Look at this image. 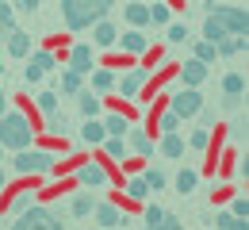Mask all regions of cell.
I'll list each match as a JSON object with an SVG mask.
<instances>
[{
	"instance_id": "obj_13",
	"label": "cell",
	"mask_w": 249,
	"mask_h": 230,
	"mask_svg": "<svg viewBox=\"0 0 249 230\" xmlns=\"http://www.w3.org/2000/svg\"><path fill=\"white\" fill-rule=\"evenodd\" d=\"M242 50H246V35H226V38H218V42H215L218 58H238Z\"/></svg>"
},
{
	"instance_id": "obj_9",
	"label": "cell",
	"mask_w": 249,
	"mask_h": 230,
	"mask_svg": "<svg viewBox=\"0 0 249 230\" xmlns=\"http://www.w3.org/2000/svg\"><path fill=\"white\" fill-rule=\"evenodd\" d=\"M115 88H119V96H126V100L142 96V88H146V73H142V69H126L123 77H115Z\"/></svg>"
},
{
	"instance_id": "obj_11",
	"label": "cell",
	"mask_w": 249,
	"mask_h": 230,
	"mask_svg": "<svg viewBox=\"0 0 249 230\" xmlns=\"http://www.w3.org/2000/svg\"><path fill=\"white\" fill-rule=\"evenodd\" d=\"M65 69H73V73H92V46L89 42H77L73 50H69V62H65Z\"/></svg>"
},
{
	"instance_id": "obj_23",
	"label": "cell",
	"mask_w": 249,
	"mask_h": 230,
	"mask_svg": "<svg viewBox=\"0 0 249 230\" xmlns=\"http://www.w3.org/2000/svg\"><path fill=\"white\" fill-rule=\"evenodd\" d=\"M81 138H85V142H92V146H100V142L107 138V131H104V119H85Z\"/></svg>"
},
{
	"instance_id": "obj_28",
	"label": "cell",
	"mask_w": 249,
	"mask_h": 230,
	"mask_svg": "<svg viewBox=\"0 0 249 230\" xmlns=\"http://www.w3.org/2000/svg\"><path fill=\"white\" fill-rule=\"evenodd\" d=\"M100 146H104V150H107L111 158H119V161H123V158H130V154H126V138H111V134H107V138H104Z\"/></svg>"
},
{
	"instance_id": "obj_15",
	"label": "cell",
	"mask_w": 249,
	"mask_h": 230,
	"mask_svg": "<svg viewBox=\"0 0 249 230\" xmlns=\"http://www.w3.org/2000/svg\"><path fill=\"white\" fill-rule=\"evenodd\" d=\"M4 46H8L12 58H27V54H31V31H12Z\"/></svg>"
},
{
	"instance_id": "obj_1",
	"label": "cell",
	"mask_w": 249,
	"mask_h": 230,
	"mask_svg": "<svg viewBox=\"0 0 249 230\" xmlns=\"http://www.w3.org/2000/svg\"><path fill=\"white\" fill-rule=\"evenodd\" d=\"M115 0H62V19L69 31H85L100 19H107Z\"/></svg>"
},
{
	"instance_id": "obj_30",
	"label": "cell",
	"mask_w": 249,
	"mask_h": 230,
	"mask_svg": "<svg viewBox=\"0 0 249 230\" xmlns=\"http://www.w3.org/2000/svg\"><path fill=\"white\" fill-rule=\"evenodd\" d=\"M180 123H184V119H180V115H173V111H165V115L157 119L161 134H177V131H180Z\"/></svg>"
},
{
	"instance_id": "obj_44",
	"label": "cell",
	"mask_w": 249,
	"mask_h": 230,
	"mask_svg": "<svg viewBox=\"0 0 249 230\" xmlns=\"http://www.w3.org/2000/svg\"><path fill=\"white\" fill-rule=\"evenodd\" d=\"M38 4H42V0H19V8H23L27 16H35V12H38Z\"/></svg>"
},
{
	"instance_id": "obj_47",
	"label": "cell",
	"mask_w": 249,
	"mask_h": 230,
	"mask_svg": "<svg viewBox=\"0 0 249 230\" xmlns=\"http://www.w3.org/2000/svg\"><path fill=\"white\" fill-rule=\"evenodd\" d=\"M230 230H249V227H246V219H234V223H230Z\"/></svg>"
},
{
	"instance_id": "obj_33",
	"label": "cell",
	"mask_w": 249,
	"mask_h": 230,
	"mask_svg": "<svg viewBox=\"0 0 249 230\" xmlns=\"http://www.w3.org/2000/svg\"><path fill=\"white\" fill-rule=\"evenodd\" d=\"M38 107H42L46 115H54V111H58V92H38Z\"/></svg>"
},
{
	"instance_id": "obj_20",
	"label": "cell",
	"mask_w": 249,
	"mask_h": 230,
	"mask_svg": "<svg viewBox=\"0 0 249 230\" xmlns=\"http://www.w3.org/2000/svg\"><path fill=\"white\" fill-rule=\"evenodd\" d=\"M126 146H130L134 154L154 158V142H150V134H146V131H126Z\"/></svg>"
},
{
	"instance_id": "obj_16",
	"label": "cell",
	"mask_w": 249,
	"mask_h": 230,
	"mask_svg": "<svg viewBox=\"0 0 249 230\" xmlns=\"http://www.w3.org/2000/svg\"><path fill=\"white\" fill-rule=\"evenodd\" d=\"M115 42H123V54H146V50H150V42H146L142 31H123Z\"/></svg>"
},
{
	"instance_id": "obj_34",
	"label": "cell",
	"mask_w": 249,
	"mask_h": 230,
	"mask_svg": "<svg viewBox=\"0 0 249 230\" xmlns=\"http://www.w3.org/2000/svg\"><path fill=\"white\" fill-rule=\"evenodd\" d=\"M142 180H146V184H150V188H165V173H161V169H146V173H142Z\"/></svg>"
},
{
	"instance_id": "obj_45",
	"label": "cell",
	"mask_w": 249,
	"mask_h": 230,
	"mask_svg": "<svg viewBox=\"0 0 249 230\" xmlns=\"http://www.w3.org/2000/svg\"><path fill=\"white\" fill-rule=\"evenodd\" d=\"M16 31V23H4V19H0V42H8V35Z\"/></svg>"
},
{
	"instance_id": "obj_49",
	"label": "cell",
	"mask_w": 249,
	"mask_h": 230,
	"mask_svg": "<svg viewBox=\"0 0 249 230\" xmlns=\"http://www.w3.org/2000/svg\"><path fill=\"white\" fill-rule=\"evenodd\" d=\"M0 150H4V146H0Z\"/></svg>"
},
{
	"instance_id": "obj_10",
	"label": "cell",
	"mask_w": 249,
	"mask_h": 230,
	"mask_svg": "<svg viewBox=\"0 0 249 230\" xmlns=\"http://www.w3.org/2000/svg\"><path fill=\"white\" fill-rule=\"evenodd\" d=\"M203 81H207V62L188 58L184 66H180V85H184V88H199Z\"/></svg>"
},
{
	"instance_id": "obj_41",
	"label": "cell",
	"mask_w": 249,
	"mask_h": 230,
	"mask_svg": "<svg viewBox=\"0 0 249 230\" xmlns=\"http://www.w3.org/2000/svg\"><path fill=\"white\" fill-rule=\"evenodd\" d=\"M188 146H192V150H207V131H192Z\"/></svg>"
},
{
	"instance_id": "obj_21",
	"label": "cell",
	"mask_w": 249,
	"mask_h": 230,
	"mask_svg": "<svg viewBox=\"0 0 249 230\" xmlns=\"http://www.w3.org/2000/svg\"><path fill=\"white\" fill-rule=\"evenodd\" d=\"M196 184H199V173H196V169H180V173H177V180H173V188H177L180 196H192V192H196Z\"/></svg>"
},
{
	"instance_id": "obj_14",
	"label": "cell",
	"mask_w": 249,
	"mask_h": 230,
	"mask_svg": "<svg viewBox=\"0 0 249 230\" xmlns=\"http://www.w3.org/2000/svg\"><path fill=\"white\" fill-rule=\"evenodd\" d=\"M115 38H119V27H115L111 19L92 23V42H96V46H115Z\"/></svg>"
},
{
	"instance_id": "obj_26",
	"label": "cell",
	"mask_w": 249,
	"mask_h": 230,
	"mask_svg": "<svg viewBox=\"0 0 249 230\" xmlns=\"http://www.w3.org/2000/svg\"><path fill=\"white\" fill-rule=\"evenodd\" d=\"M218 38H226V31H222V23H218L215 16L207 12V19H203V42H218Z\"/></svg>"
},
{
	"instance_id": "obj_17",
	"label": "cell",
	"mask_w": 249,
	"mask_h": 230,
	"mask_svg": "<svg viewBox=\"0 0 249 230\" xmlns=\"http://www.w3.org/2000/svg\"><path fill=\"white\" fill-rule=\"evenodd\" d=\"M123 16H126V23H130V27H150V4H138V0H130Z\"/></svg>"
},
{
	"instance_id": "obj_2",
	"label": "cell",
	"mask_w": 249,
	"mask_h": 230,
	"mask_svg": "<svg viewBox=\"0 0 249 230\" xmlns=\"http://www.w3.org/2000/svg\"><path fill=\"white\" fill-rule=\"evenodd\" d=\"M31 138H35V131L23 111H4L0 115V146L4 150H27Z\"/></svg>"
},
{
	"instance_id": "obj_19",
	"label": "cell",
	"mask_w": 249,
	"mask_h": 230,
	"mask_svg": "<svg viewBox=\"0 0 249 230\" xmlns=\"http://www.w3.org/2000/svg\"><path fill=\"white\" fill-rule=\"evenodd\" d=\"M104 131L111 134V138H126L130 119H126V115H119V111H111V115H104Z\"/></svg>"
},
{
	"instance_id": "obj_3",
	"label": "cell",
	"mask_w": 249,
	"mask_h": 230,
	"mask_svg": "<svg viewBox=\"0 0 249 230\" xmlns=\"http://www.w3.org/2000/svg\"><path fill=\"white\" fill-rule=\"evenodd\" d=\"M8 230H65V227H62V219H54L46 207H35L31 203V207H23V211L16 215V223Z\"/></svg>"
},
{
	"instance_id": "obj_24",
	"label": "cell",
	"mask_w": 249,
	"mask_h": 230,
	"mask_svg": "<svg viewBox=\"0 0 249 230\" xmlns=\"http://www.w3.org/2000/svg\"><path fill=\"white\" fill-rule=\"evenodd\" d=\"M184 154V138L180 134H161V158H180Z\"/></svg>"
},
{
	"instance_id": "obj_37",
	"label": "cell",
	"mask_w": 249,
	"mask_h": 230,
	"mask_svg": "<svg viewBox=\"0 0 249 230\" xmlns=\"http://www.w3.org/2000/svg\"><path fill=\"white\" fill-rule=\"evenodd\" d=\"M230 215H234V219H246V215H249V199L238 196L234 203H230Z\"/></svg>"
},
{
	"instance_id": "obj_25",
	"label": "cell",
	"mask_w": 249,
	"mask_h": 230,
	"mask_svg": "<svg viewBox=\"0 0 249 230\" xmlns=\"http://www.w3.org/2000/svg\"><path fill=\"white\" fill-rule=\"evenodd\" d=\"M92 88L96 92H111L115 88V73L111 69H92Z\"/></svg>"
},
{
	"instance_id": "obj_5",
	"label": "cell",
	"mask_w": 249,
	"mask_h": 230,
	"mask_svg": "<svg viewBox=\"0 0 249 230\" xmlns=\"http://www.w3.org/2000/svg\"><path fill=\"white\" fill-rule=\"evenodd\" d=\"M207 12L215 16L218 23H222V31L226 35H246L249 31V16H246V8H215V4H207Z\"/></svg>"
},
{
	"instance_id": "obj_46",
	"label": "cell",
	"mask_w": 249,
	"mask_h": 230,
	"mask_svg": "<svg viewBox=\"0 0 249 230\" xmlns=\"http://www.w3.org/2000/svg\"><path fill=\"white\" fill-rule=\"evenodd\" d=\"M4 111H8V92L0 88V115H4Z\"/></svg>"
},
{
	"instance_id": "obj_35",
	"label": "cell",
	"mask_w": 249,
	"mask_h": 230,
	"mask_svg": "<svg viewBox=\"0 0 249 230\" xmlns=\"http://www.w3.org/2000/svg\"><path fill=\"white\" fill-rule=\"evenodd\" d=\"M196 58H199V62H215V58H218L215 42H196Z\"/></svg>"
},
{
	"instance_id": "obj_29",
	"label": "cell",
	"mask_w": 249,
	"mask_h": 230,
	"mask_svg": "<svg viewBox=\"0 0 249 230\" xmlns=\"http://www.w3.org/2000/svg\"><path fill=\"white\" fill-rule=\"evenodd\" d=\"M126 196L130 199H146L150 196V184H146L142 177H130V180H126Z\"/></svg>"
},
{
	"instance_id": "obj_32",
	"label": "cell",
	"mask_w": 249,
	"mask_h": 230,
	"mask_svg": "<svg viewBox=\"0 0 249 230\" xmlns=\"http://www.w3.org/2000/svg\"><path fill=\"white\" fill-rule=\"evenodd\" d=\"M31 62L38 69H42V73H50V69L58 66V58H54V50H38V54H31Z\"/></svg>"
},
{
	"instance_id": "obj_39",
	"label": "cell",
	"mask_w": 249,
	"mask_h": 230,
	"mask_svg": "<svg viewBox=\"0 0 249 230\" xmlns=\"http://www.w3.org/2000/svg\"><path fill=\"white\" fill-rule=\"evenodd\" d=\"M146 230H184V227H180V223H177V215L169 211V215H165V219H161L157 227H146Z\"/></svg>"
},
{
	"instance_id": "obj_27",
	"label": "cell",
	"mask_w": 249,
	"mask_h": 230,
	"mask_svg": "<svg viewBox=\"0 0 249 230\" xmlns=\"http://www.w3.org/2000/svg\"><path fill=\"white\" fill-rule=\"evenodd\" d=\"M81 81H85L81 73L65 69V73H62V88H58V92H65V96H77V92H81Z\"/></svg>"
},
{
	"instance_id": "obj_36",
	"label": "cell",
	"mask_w": 249,
	"mask_h": 230,
	"mask_svg": "<svg viewBox=\"0 0 249 230\" xmlns=\"http://www.w3.org/2000/svg\"><path fill=\"white\" fill-rule=\"evenodd\" d=\"M165 38H169V42H184V38H188V27H184V23H169Z\"/></svg>"
},
{
	"instance_id": "obj_22",
	"label": "cell",
	"mask_w": 249,
	"mask_h": 230,
	"mask_svg": "<svg viewBox=\"0 0 249 230\" xmlns=\"http://www.w3.org/2000/svg\"><path fill=\"white\" fill-rule=\"evenodd\" d=\"M77 107L85 119H100V96L96 92H77Z\"/></svg>"
},
{
	"instance_id": "obj_40",
	"label": "cell",
	"mask_w": 249,
	"mask_h": 230,
	"mask_svg": "<svg viewBox=\"0 0 249 230\" xmlns=\"http://www.w3.org/2000/svg\"><path fill=\"white\" fill-rule=\"evenodd\" d=\"M23 81H27V85H38V81H42V69L35 66V62H27V69H23Z\"/></svg>"
},
{
	"instance_id": "obj_18",
	"label": "cell",
	"mask_w": 249,
	"mask_h": 230,
	"mask_svg": "<svg viewBox=\"0 0 249 230\" xmlns=\"http://www.w3.org/2000/svg\"><path fill=\"white\" fill-rule=\"evenodd\" d=\"M92 207H96L92 192H77V196L69 199V211H73V219H89V215H92Z\"/></svg>"
},
{
	"instance_id": "obj_6",
	"label": "cell",
	"mask_w": 249,
	"mask_h": 230,
	"mask_svg": "<svg viewBox=\"0 0 249 230\" xmlns=\"http://www.w3.org/2000/svg\"><path fill=\"white\" fill-rule=\"evenodd\" d=\"M199 107H203V96H199L196 88H184V85L173 88V96H169V111H173V115L188 119V115H196Z\"/></svg>"
},
{
	"instance_id": "obj_48",
	"label": "cell",
	"mask_w": 249,
	"mask_h": 230,
	"mask_svg": "<svg viewBox=\"0 0 249 230\" xmlns=\"http://www.w3.org/2000/svg\"><path fill=\"white\" fill-rule=\"evenodd\" d=\"M4 184H8V180H4V169H0V192H4Z\"/></svg>"
},
{
	"instance_id": "obj_42",
	"label": "cell",
	"mask_w": 249,
	"mask_h": 230,
	"mask_svg": "<svg viewBox=\"0 0 249 230\" xmlns=\"http://www.w3.org/2000/svg\"><path fill=\"white\" fill-rule=\"evenodd\" d=\"M211 219H215V227H218V230H230V223H234V215H230V211H222V215H211Z\"/></svg>"
},
{
	"instance_id": "obj_31",
	"label": "cell",
	"mask_w": 249,
	"mask_h": 230,
	"mask_svg": "<svg viewBox=\"0 0 249 230\" xmlns=\"http://www.w3.org/2000/svg\"><path fill=\"white\" fill-rule=\"evenodd\" d=\"M150 23H154V27H165V23H169V4H161V0L150 4Z\"/></svg>"
},
{
	"instance_id": "obj_4",
	"label": "cell",
	"mask_w": 249,
	"mask_h": 230,
	"mask_svg": "<svg viewBox=\"0 0 249 230\" xmlns=\"http://www.w3.org/2000/svg\"><path fill=\"white\" fill-rule=\"evenodd\" d=\"M16 169H19L23 177H38V173H50V169H54V154H50V150H38V146L16 150Z\"/></svg>"
},
{
	"instance_id": "obj_38",
	"label": "cell",
	"mask_w": 249,
	"mask_h": 230,
	"mask_svg": "<svg viewBox=\"0 0 249 230\" xmlns=\"http://www.w3.org/2000/svg\"><path fill=\"white\" fill-rule=\"evenodd\" d=\"M165 215H169V211H165V207H157V203H154V207H146V227H157Z\"/></svg>"
},
{
	"instance_id": "obj_43",
	"label": "cell",
	"mask_w": 249,
	"mask_h": 230,
	"mask_svg": "<svg viewBox=\"0 0 249 230\" xmlns=\"http://www.w3.org/2000/svg\"><path fill=\"white\" fill-rule=\"evenodd\" d=\"M0 19H4V23H12V19H16V16H12V4H8V0H0Z\"/></svg>"
},
{
	"instance_id": "obj_7",
	"label": "cell",
	"mask_w": 249,
	"mask_h": 230,
	"mask_svg": "<svg viewBox=\"0 0 249 230\" xmlns=\"http://www.w3.org/2000/svg\"><path fill=\"white\" fill-rule=\"evenodd\" d=\"M92 219L100 223V230H126V215L111 203V199H96Z\"/></svg>"
},
{
	"instance_id": "obj_12",
	"label": "cell",
	"mask_w": 249,
	"mask_h": 230,
	"mask_svg": "<svg viewBox=\"0 0 249 230\" xmlns=\"http://www.w3.org/2000/svg\"><path fill=\"white\" fill-rule=\"evenodd\" d=\"M77 180H81V184H89V188H104V184H107V169H104V165H96V161H89V165H81Z\"/></svg>"
},
{
	"instance_id": "obj_8",
	"label": "cell",
	"mask_w": 249,
	"mask_h": 230,
	"mask_svg": "<svg viewBox=\"0 0 249 230\" xmlns=\"http://www.w3.org/2000/svg\"><path fill=\"white\" fill-rule=\"evenodd\" d=\"M242 92H246V77L242 73H226L222 77V107L226 111H238L242 107Z\"/></svg>"
}]
</instances>
